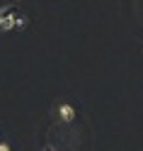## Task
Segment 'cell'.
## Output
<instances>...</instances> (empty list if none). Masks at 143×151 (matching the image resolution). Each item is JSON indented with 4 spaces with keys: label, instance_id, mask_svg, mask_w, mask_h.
I'll return each instance as SVG.
<instances>
[{
    "label": "cell",
    "instance_id": "6da1fadb",
    "mask_svg": "<svg viewBox=\"0 0 143 151\" xmlns=\"http://www.w3.org/2000/svg\"><path fill=\"white\" fill-rule=\"evenodd\" d=\"M15 20H17V12H15L12 3L0 7V32H12L15 29Z\"/></svg>",
    "mask_w": 143,
    "mask_h": 151
},
{
    "label": "cell",
    "instance_id": "7a4b0ae2",
    "mask_svg": "<svg viewBox=\"0 0 143 151\" xmlns=\"http://www.w3.org/2000/svg\"><path fill=\"white\" fill-rule=\"evenodd\" d=\"M56 112H58V117H61V122H65V124H70V122L75 119V115H78V112H75V107L70 105V102H58V107H56Z\"/></svg>",
    "mask_w": 143,
    "mask_h": 151
},
{
    "label": "cell",
    "instance_id": "3957f363",
    "mask_svg": "<svg viewBox=\"0 0 143 151\" xmlns=\"http://www.w3.org/2000/svg\"><path fill=\"white\" fill-rule=\"evenodd\" d=\"M27 24H29V17H27V15H17V20H15V29H24Z\"/></svg>",
    "mask_w": 143,
    "mask_h": 151
},
{
    "label": "cell",
    "instance_id": "277c9868",
    "mask_svg": "<svg viewBox=\"0 0 143 151\" xmlns=\"http://www.w3.org/2000/svg\"><path fill=\"white\" fill-rule=\"evenodd\" d=\"M0 151H12V146H10V141H0Z\"/></svg>",
    "mask_w": 143,
    "mask_h": 151
},
{
    "label": "cell",
    "instance_id": "5b68a950",
    "mask_svg": "<svg viewBox=\"0 0 143 151\" xmlns=\"http://www.w3.org/2000/svg\"><path fill=\"white\" fill-rule=\"evenodd\" d=\"M41 151H58V149H53V146H44Z\"/></svg>",
    "mask_w": 143,
    "mask_h": 151
},
{
    "label": "cell",
    "instance_id": "8992f818",
    "mask_svg": "<svg viewBox=\"0 0 143 151\" xmlns=\"http://www.w3.org/2000/svg\"><path fill=\"white\" fill-rule=\"evenodd\" d=\"M10 3H12V5H15V3H20V0H10Z\"/></svg>",
    "mask_w": 143,
    "mask_h": 151
}]
</instances>
